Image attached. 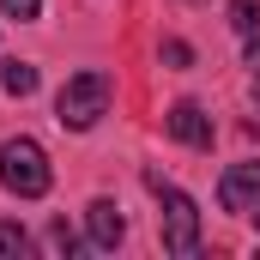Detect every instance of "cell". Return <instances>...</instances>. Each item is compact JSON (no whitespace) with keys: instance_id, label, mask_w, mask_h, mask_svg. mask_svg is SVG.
Instances as JSON below:
<instances>
[{"instance_id":"10","label":"cell","mask_w":260,"mask_h":260,"mask_svg":"<svg viewBox=\"0 0 260 260\" xmlns=\"http://www.w3.org/2000/svg\"><path fill=\"white\" fill-rule=\"evenodd\" d=\"M43 242H49L55 254H73V248H79V236H73L67 224H49V236H43Z\"/></svg>"},{"instance_id":"2","label":"cell","mask_w":260,"mask_h":260,"mask_svg":"<svg viewBox=\"0 0 260 260\" xmlns=\"http://www.w3.org/2000/svg\"><path fill=\"white\" fill-rule=\"evenodd\" d=\"M103 109H109V73H73L61 85V97H55V121L73 127V133L97 127Z\"/></svg>"},{"instance_id":"8","label":"cell","mask_w":260,"mask_h":260,"mask_svg":"<svg viewBox=\"0 0 260 260\" xmlns=\"http://www.w3.org/2000/svg\"><path fill=\"white\" fill-rule=\"evenodd\" d=\"M230 24H236L242 37H254L260 30V0H230Z\"/></svg>"},{"instance_id":"5","label":"cell","mask_w":260,"mask_h":260,"mask_svg":"<svg viewBox=\"0 0 260 260\" xmlns=\"http://www.w3.org/2000/svg\"><path fill=\"white\" fill-rule=\"evenodd\" d=\"M164 127H170V139H182V145H194V151L212 145V115H206L200 103H176V109L164 115Z\"/></svg>"},{"instance_id":"3","label":"cell","mask_w":260,"mask_h":260,"mask_svg":"<svg viewBox=\"0 0 260 260\" xmlns=\"http://www.w3.org/2000/svg\"><path fill=\"white\" fill-rule=\"evenodd\" d=\"M145 188L164 200V212H157V224H164V248L170 254H200V206L182 188H170L164 176H145Z\"/></svg>"},{"instance_id":"4","label":"cell","mask_w":260,"mask_h":260,"mask_svg":"<svg viewBox=\"0 0 260 260\" xmlns=\"http://www.w3.org/2000/svg\"><path fill=\"white\" fill-rule=\"evenodd\" d=\"M218 206L224 212H260V164H230L218 182Z\"/></svg>"},{"instance_id":"9","label":"cell","mask_w":260,"mask_h":260,"mask_svg":"<svg viewBox=\"0 0 260 260\" xmlns=\"http://www.w3.org/2000/svg\"><path fill=\"white\" fill-rule=\"evenodd\" d=\"M0 254H30V230H18V224L0 218Z\"/></svg>"},{"instance_id":"11","label":"cell","mask_w":260,"mask_h":260,"mask_svg":"<svg viewBox=\"0 0 260 260\" xmlns=\"http://www.w3.org/2000/svg\"><path fill=\"white\" fill-rule=\"evenodd\" d=\"M0 12L24 24V18H37V12H43V0H0Z\"/></svg>"},{"instance_id":"7","label":"cell","mask_w":260,"mask_h":260,"mask_svg":"<svg viewBox=\"0 0 260 260\" xmlns=\"http://www.w3.org/2000/svg\"><path fill=\"white\" fill-rule=\"evenodd\" d=\"M0 91L6 97H30L37 91V67L30 61H0Z\"/></svg>"},{"instance_id":"14","label":"cell","mask_w":260,"mask_h":260,"mask_svg":"<svg viewBox=\"0 0 260 260\" xmlns=\"http://www.w3.org/2000/svg\"><path fill=\"white\" fill-rule=\"evenodd\" d=\"M254 218H260V212H254Z\"/></svg>"},{"instance_id":"6","label":"cell","mask_w":260,"mask_h":260,"mask_svg":"<svg viewBox=\"0 0 260 260\" xmlns=\"http://www.w3.org/2000/svg\"><path fill=\"white\" fill-rule=\"evenodd\" d=\"M85 230H91V248H115V242L127 236V218L115 212V200H91V212H85Z\"/></svg>"},{"instance_id":"1","label":"cell","mask_w":260,"mask_h":260,"mask_svg":"<svg viewBox=\"0 0 260 260\" xmlns=\"http://www.w3.org/2000/svg\"><path fill=\"white\" fill-rule=\"evenodd\" d=\"M49 182H55V170H49V151L37 145V139H6L0 145V188L18 200H43L49 194Z\"/></svg>"},{"instance_id":"12","label":"cell","mask_w":260,"mask_h":260,"mask_svg":"<svg viewBox=\"0 0 260 260\" xmlns=\"http://www.w3.org/2000/svg\"><path fill=\"white\" fill-rule=\"evenodd\" d=\"M164 61H170V67H188V61H194V49H188V43H164Z\"/></svg>"},{"instance_id":"13","label":"cell","mask_w":260,"mask_h":260,"mask_svg":"<svg viewBox=\"0 0 260 260\" xmlns=\"http://www.w3.org/2000/svg\"><path fill=\"white\" fill-rule=\"evenodd\" d=\"M248 67H254V79H260V30L248 37Z\"/></svg>"}]
</instances>
